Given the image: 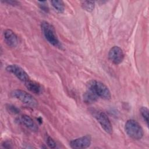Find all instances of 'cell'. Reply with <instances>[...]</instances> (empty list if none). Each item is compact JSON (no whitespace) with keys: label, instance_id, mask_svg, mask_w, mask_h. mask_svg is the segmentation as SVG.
Masks as SVG:
<instances>
[{"label":"cell","instance_id":"obj_18","mask_svg":"<svg viewBox=\"0 0 149 149\" xmlns=\"http://www.w3.org/2000/svg\"><path fill=\"white\" fill-rule=\"evenodd\" d=\"M45 1H42V2L40 1V2H39L40 3H41L40 4V8L42 10L47 12H48V6L45 4H44V3H45Z\"/></svg>","mask_w":149,"mask_h":149},{"label":"cell","instance_id":"obj_12","mask_svg":"<svg viewBox=\"0 0 149 149\" xmlns=\"http://www.w3.org/2000/svg\"><path fill=\"white\" fill-rule=\"evenodd\" d=\"M98 95L90 90H88L83 95V100L87 104H92L98 99Z\"/></svg>","mask_w":149,"mask_h":149},{"label":"cell","instance_id":"obj_16","mask_svg":"<svg viewBox=\"0 0 149 149\" xmlns=\"http://www.w3.org/2000/svg\"><path fill=\"white\" fill-rule=\"evenodd\" d=\"M46 143L47 145L49 146V147L54 148L56 147V143L55 141L49 136H47L46 139Z\"/></svg>","mask_w":149,"mask_h":149},{"label":"cell","instance_id":"obj_13","mask_svg":"<svg viewBox=\"0 0 149 149\" xmlns=\"http://www.w3.org/2000/svg\"><path fill=\"white\" fill-rule=\"evenodd\" d=\"M82 8L87 12H91L93 10L95 6V2L90 1H84L81 2Z\"/></svg>","mask_w":149,"mask_h":149},{"label":"cell","instance_id":"obj_6","mask_svg":"<svg viewBox=\"0 0 149 149\" xmlns=\"http://www.w3.org/2000/svg\"><path fill=\"white\" fill-rule=\"evenodd\" d=\"M6 70L12 74H13L18 79L22 81L26 82L30 79L28 74L26 71L20 66L17 65H9L6 68Z\"/></svg>","mask_w":149,"mask_h":149},{"label":"cell","instance_id":"obj_5","mask_svg":"<svg viewBox=\"0 0 149 149\" xmlns=\"http://www.w3.org/2000/svg\"><path fill=\"white\" fill-rule=\"evenodd\" d=\"M91 112L94 117L98 120L104 131L109 134H111L112 132V126L110 120L106 113L103 111L94 109L91 111Z\"/></svg>","mask_w":149,"mask_h":149},{"label":"cell","instance_id":"obj_14","mask_svg":"<svg viewBox=\"0 0 149 149\" xmlns=\"http://www.w3.org/2000/svg\"><path fill=\"white\" fill-rule=\"evenodd\" d=\"M52 6L59 13H62L65 10L64 8V5L62 1H52L51 2Z\"/></svg>","mask_w":149,"mask_h":149},{"label":"cell","instance_id":"obj_15","mask_svg":"<svg viewBox=\"0 0 149 149\" xmlns=\"http://www.w3.org/2000/svg\"><path fill=\"white\" fill-rule=\"evenodd\" d=\"M140 113L144 118V120L146 121L147 125H148V109L147 108L145 107H143L140 109Z\"/></svg>","mask_w":149,"mask_h":149},{"label":"cell","instance_id":"obj_7","mask_svg":"<svg viewBox=\"0 0 149 149\" xmlns=\"http://www.w3.org/2000/svg\"><path fill=\"white\" fill-rule=\"evenodd\" d=\"M91 143V137L90 135H86L72 140L70 142V146L72 148L83 149L88 147Z\"/></svg>","mask_w":149,"mask_h":149},{"label":"cell","instance_id":"obj_8","mask_svg":"<svg viewBox=\"0 0 149 149\" xmlns=\"http://www.w3.org/2000/svg\"><path fill=\"white\" fill-rule=\"evenodd\" d=\"M108 58L113 63L118 65L123 60L124 54L120 47L114 46L109 50Z\"/></svg>","mask_w":149,"mask_h":149},{"label":"cell","instance_id":"obj_11","mask_svg":"<svg viewBox=\"0 0 149 149\" xmlns=\"http://www.w3.org/2000/svg\"><path fill=\"white\" fill-rule=\"evenodd\" d=\"M21 120L22 122L29 129L33 132H37L38 130V127L35 123V122L33 121V120L31 119V117H30L28 115H24L22 116L21 117Z\"/></svg>","mask_w":149,"mask_h":149},{"label":"cell","instance_id":"obj_4","mask_svg":"<svg viewBox=\"0 0 149 149\" xmlns=\"http://www.w3.org/2000/svg\"><path fill=\"white\" fill-rule=\"evenodd\" d=\"M10 94L13 97L19 100L27 106L36 107L38 105V102L36 98L25 91L22 90H15L12 91Z\"/></svg>","mask_w":149,"mask_h":149},{"label":"cell","instance_id":"obj_1","mask_svg":"<svg viewBox=\"0 0 149 149\" xmlns=\"http://www.w3.org/2000/svg\"><path fill=\"white\" fill-rule=\"evenodd\" d=\"M125 129L127 134L134 140H140L144 135L143 128L134 119L127 120L125 123Z\"/></svg>","mask_w":149,"mask_h":149},{"label":"cell","instance_id":"obj_19","mask_svg":"<svg viewBox=\"0 0 149 149\" xmlns=\"http://www.w3.org/2000/svg\"><path fill=\"white\" fill-rule=\"evenodd\" d=\"M5 2L8 3L9 4H13V5H15L16 3H17V2L16 1H5Z\"/></svg>","mask_w":149,"mask_h":149},{"label":"cell","instance_id":"obj_17","mask_svg":"<svg viewBox=\"0 0 149 149\" xmlns=\"http://www.w3.org/2000/svg\"><path fill=\"white\" fill-rule=\"evenodd\" d=\"M7 109L9 112L13 113H18L19 112V109L13 105H9L7 107Z\"/></svg>","mask_w":149,"mask_h":149},{"label":"cell","instance_id":"obj_3","mask_svg":"<svg viewBox=\"0 0 149 149\" xmlns=\"http://www.w3.org/2000/svg\"><path fill=\"white\" fill-rule=\"evenodd\" d=\"M41 28L45 39L53 46L61 47V44L57 38L55 30L52 26L46 21H43L41 24Z\"/></svg>","mask_w":149,"mask_h":149},{"label":"cell","instance_id":"obj_9","mask_svg":"<svg viewBox=\"0 0 149 149\" xmlns=\"http://www.w3.org/2000/svg\"><path fill=\"white\" fill-rule=\"evenodd\" d=\"M3 37L5 42L11 47H15L18 44V38L16 34L11 30L7 29L3 31Z\"/></svg>","mask_w":149,"mask_h":149},{"label":"cell","instance_id":"obj_10","mask_svg":"<svg viewBox=\"0 0 149 149\" xmlns=\"http://www.w3.org/2000/svg\"><path fill=\"white\" fill-rule=\"evenodd\" d=\"M24 83L27 88L34 94H41L43 91L42 87L39 83L34 81H32L30 79H29Z\"/></svg>","mask_w":149,"mask_h":149},{"label":"cell","instance_id":"obj_2","mask_svg":"<svg viewBox=\"0 0 149 149\" xmlns=\"http://www.w3.org/2000/svg\"><path fill=\"white\" fill-rule=\"evenodd\" d=\"M88 89L95 93L98 97H100L105 100H109L111 98V92L107 86L104 83L91 80L87 84Z\"/></svg>","mask_w":149,"mask_h":149}]
</instances>
